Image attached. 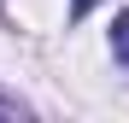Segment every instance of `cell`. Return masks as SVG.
<instances>
[{
    "instance_id": "cell-2",
    "label": "cell",
    "mask_w": 129,
    "mask_h": 123,
    "mask_svg": "<svg viewBox=\"0 0 129 123\" xmlns=\"http://www.w3.org/2000/svg\"><path fill=\"white\" fill-rule=\"evenodd\" d=\"M88 6H94V0H76V12H88Z\"/></svg>"
},
{
    "instance_id": "cell-1",
    "label": "cell",
    "mask_w": 129,
    "mask_h": 123,
    "mask_svg": "<svg viewBox=\"0 0 129 123\" xmlns=\"http://www.w3.org/2000/svg\"><path fill=\"white\" fill-rule=\"evenodd\" d=\"M112 53H117V65H129V12L112 18Z\"/></svg>"
}]
</instances>
